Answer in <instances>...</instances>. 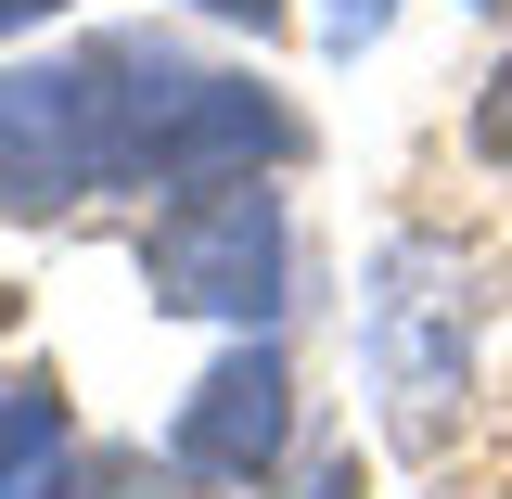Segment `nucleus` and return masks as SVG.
Listing matches in <instances>:
<instances>
[{"label": "nucleus", "instance_id": "2", "mask_svg": "<svg viewBox=\"0 0 512 499\" xmlns=\"http://www.w3.org/2000/svg\"><path fill=\"white\" fill-rule=\"evenodd\" d=\"M461 346H474V295H461V256L436 231H397L372 256V308H359V359H372L384 436L410 461H436L461 423Z\"/></svg>", "mask_w": 512, "mask_h": 499}, {"label": "nucleus", "instance_id": "5", "mask_svg": "<svg viewBox=\"0 0 512 499\" xmlns=\"http://www.w3.org/2000/svg\"><path fill=\"white\" fill-rule=\"evenodd\" d=\"M282 448H295V372H282V346H256V333H244V346L180 397L167 461L205 474V487H269V474H282Z\"/></svg>", "mask_w": 512, "mask_h": 499}, {"label": "nucleus", "instance_id": "10", "mask_svg": "<svg viewBox=\"0 0 512 499\" xmlns=\"http://www.w3.org/2000/svg\"><path fill=\"white\" fill-rule=\"evenodd\" d=\"M192 13H218V26H256V39L282 26V0H192Z\"/></svg>", "mask_w": 512, "mask_h": 499}, {"label": "nucleus", "instance_id": "1", "mask_svg": "<svg viewBox=\"0 0 512 499\" xmlns=\"http://www.w3.org/2000/svg\"><path fill=\"white\" fill-rule=\"evenodd\" d=\"M90 128H103V192H192V180H269L295 167L308 128L282 116L256 77H205L154 26H103L90 52Z\"/></svg>", "mask_w": 512, "mask_h": 499}, {"label": "nucleus", "instance_id": "9", "mask_svg": "<svg viewBox=\"0 0 512 499\" xmlns=\"http://www.w3.org/2000/svg\"><path fill=\"white\" fill-rule=\"evenodd\" d=\"M384 13H397V0H333V13H320V39H333V52H359V39H384Z\"/></svg>", "mask_w": 512, "mask_h": 499}, {"label": "nucleus", "instance_id": "3", "mask_svg": "<svg viewBox=\"0 0 512 499\" xmlns=\"http://www.w3.org/2000/svg\"><path fill=\"white\" fill-rule=\"evenodd\" d=\"M282 192L269 180H192L154 231H141V282H154V308L180 320H269L282 308Z\"/></svg>", "mask_w": 512, "mask_h": 499}, {"label": "nucleus", "instance_id": "7", "mask_svg": "<svg viewBox=\"0 0 512 499\" xmlns=\"http://www.w3.org/2000/svg\"><path fill=\"white\" fill-rule=\"evenodd\" d=\"M64 423H77V410H64L52 372H13V384H0V499H26L64 461Z\"/></svg>", "mask_w": 512, "mask_h": 499}, {"label": "nucleus", "instance_id": "6", "mask_svg": "<svg viewBox=\"0 0 512 499\" xmlns=\"http://www.w3.org/2000/svg\"><path fill=\"white\" fill-rule=\"evenodd\" d=\"M26 499H205V474L154 461V448H64Z\"/></svg>", "mask_w": 512, "mask_h": 499}, {"label": "nucleus", "instance_id": "8", "mask_svg": "<svg viewBox=\"0 0 512 499\" xmlns=\"http://www.w3.org/2000/svg\"><path fill=\"white\" fill-rule=\"evenodd\" d=\"M474 154H487V167H512V52H500V77L474 90Z\"/></svg>", "mask_w": 512, "mask_h": 499}, {"label": "nucleus", "instance_id": "4", "mask_svg": "<svg viewBox=\"0 0 512 499\" xmlns=\"http://www.w3.org/2000/svg\"><path fill=\"white\" fill-rule=\"evenodd\" d=\"M103 192V128L77 64H0V218H64Z\"/></svg>", "mask_w": 512, "mask_h": 499}, {"label": "nucleus", "instance_id": "12", "mask_svg": "<svg viewBox=\"0 0 512 499\" xmlns=\"http://www.w3.org/2000/svg\"><path fill=\"white\" fill-rule=\"evenodd\" d=\"M320 499H359V474H333V487H320Z\"/></svg>", "mask_w": 512, "mask_h": 499}, {"label": "nucleus", "instance_id": "11", "mask_svg": "<svg viewBox=\"0 0 512 499\" xmlns=\"http://www.w3.org/2000/svg\"><path fill=\"white\" fill-rule=\"evenodd\" d=\"M39 13H64V0H0V39H13V26H39Z\"/></svg>", "mask_w": 512, "mask_h": 499}]
</instances>
